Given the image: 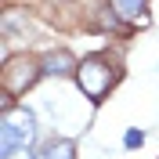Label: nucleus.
Returning <instances> with one entry per match:
<instances>
[{
	"mask_svg": "<svg viewBox=\"0 0 159 159\" xmlns=\"http://www.w3.org/2000/svg\"><path fill=\"white\" fill-rule=\"evenodd\" d=\"M123 145H127V148H138V145H145V130H127V134H123Z\"/></svg>",
	"mask_w": 159,
	"mask_h": 159,
	"instance_id": "nucleus-6",
	"label": "nucleus"
},
{
	"mask_svg": "<svg viewBox=\"0 0 159 159\" xmlns=\"http://www.w3.org/2000/svg\"><path fill=\"white\" fill-rule=\"evenodd\" d=\"M33 159H76V145H72V141H65V138L47 141L43 148L33 152Z\"/></svg>",
	"mask_w": 159,
	"mask_h": 159,
	"instance_id": "nucleus-3",
	"label": "nucleus"
},
{
	"mask_svg": "<svg viewBox=\"0 0 159 159\" xmlns=\"http://www.w3.org/2000/svg\"><path fill=\"white\" fill-rule=\"evenodd\" d=\"M36 138V116L25 105H4L0 116V159H11L18 148H29Z\"/></svg>",
	"mask_w": 159,
	"mask_h": 159,
	"instance_id": "nucleus-1",
	"label": "nucleus"
},
{
	"mask_svg": "<svg viewBox=\"0 0 159 159\" xmlns=\"http://www.w3.org/2000/svg\"><path fill=\"white\" fill-rule=\"evenodd\" d=\"M112 7L130 22H141L145 18V0H112Z\"/></svg>",
	"mask_w": 159,
	"mask_h": 159,
	"instance_id": "nucleus-4",
	"label": "nucleus"
},
{
	"mask_svg": "<svg viewBox=\"0 0 159 159\" xmlns=\"http://www.w3.org/2000/svg\"><path fill=\"white\" fill-rule=\"evenodd\" d=\"M76 76H80V87L87 90V98L90 101H101L105 98V90L112 87V69L105 65L101 58H87L83 65H76Z\"/></svg>",
	"mask_w": 159,
	"mask_h": 159,
	"instance_id": "nucleus-2",
	"label": "nucleus"
},
{
	"mask_svg": "<svg viewBox=\"0 0 159 159\" xmlns=\"http://www.w3.org/2000/svg\"><path fill=\"white\" fill-rule=\"evenodd\" d=\"M72 65H76V61H72L65 51H58V54H51V58L43 61V72H54V76H61V72H69Z\"/></svg>",
	"mask_w": 159,
	"mask_h": 159,
	"instance_id": "nucleus-5",
	"label": "nucleus"
}]
</instances>
